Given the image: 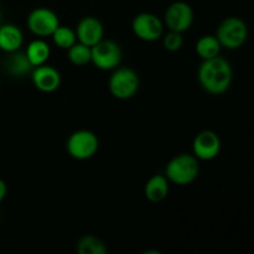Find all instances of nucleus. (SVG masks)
<instances>
[{
  "label": "nucleus",
  "instance_id": "nucleus-15",
  "mask_svg": "<svg viewBox=\"0 0 254 254\" xmlns=\"http://www.w3.org/2000/svg\"><path fill=\"white\" fill-rule=\"evenodd\" d=\"M5 68L9 74L14 77H24L31 73L34 66L30 64L25 52H20V50L15 52H10L9 57L5 61Z\"/></svg>",
  "mask_w": 254,
  "mask_h": 254
},
{
  "label": "nucleus",
  "instance_id": "nucleus-13",
  "mask_svg": "<svg viewBox=\"0 0 254 254\" xmlns=\"http://www.w3.org/2000/svg\"><path fill=\"white\" fill-rule=\"evenodd\" d=\"M24 42L21 30L14 24L0 25V50L6 54L20 50Z\"/></svg>",
  "mask_w": 254,
  "mask_h": 254
},
{
  "label": "nucleus",
  "instance_id": "nucleus-1",
  "mask_svg": "<svg viewBox=\"0 0 254 254\" xmlns=\"http://www.w3.org/2000/svg\"><path fill=\"white\" fill-rule=\"evenodd\" d=\"M197 77L201 87L207 93L220 96L226 93L232 84V67L227 60L218 55L212 59L202 60Z\"/></svg>",
  "mask_w": 254,
  "mask_h": 254
},
{
  "label": "nucleus",
  "instance_id": "nucleus-16",
  "mask_svg": "<svg viewBox=\"0 0 254 254\" xmlns=\"http://www.w3.org/2000/svg\"><path fill=\"white\" fill-rule=\"evenodd\" d=\"M25 55H26L27 60H29L32 66H41V64H45L49 61L50 55H51V49H50L49 44L44 39L37 37V39L32 40L27 45Z\"/></svg>",
  "mask_w": 254,
  "mask_h": 254
},
{
  "label": "nucleus",
  "instance_id": "nucleus-5",
  "mask_svg": "<svg viewBox=\"0 0 254 254\" xmlns=\"http://www.w3.org/2000/svg\"><path fill=\"white\" fill-rule=\"evenodd\" d=\"M98 148V136L93 131L86 129L73 131L66 141L67 153L76 160H88L93 158Z\"/></svg>",
  "mask_w": 254,
  "mask_h": 254
},
{
  "label": "nucleus",
  "instance_id": "nucleus-11",
  "mask_svg": "<svg viewBox=\"0 0 254 254\" xmlns=\"http://www.w3.org/2000/svg\"><path fill=\"white\" fill-rule=\"evenodd\" d=\"M32 84L44 93H52L61 86V74L55 67L47 64L34 67L31 71Z\"/></svg>",
  "mask_w": 254,
  "mask_h": 254
},
{
  "label": "nucleus",
  "instance_id": "nucleus-19",
  "mask_svg": "<svg viewBox=\"0 0 254 254\" xmlns=\"http://www.w3.org/2000/svg\"><path fill=\"white\" fill-rule=\"evenodd\" d=\"M52 41L56 45L59 49L62 50H68L72 45H74L77 42V36L76 31L73 29H71L69 26H64V25L60 24L59 27L54 31V34L51 35Z\"/></svg>",
  "mask_w": 254,
  "mask_h": 254
},
{
  "label": "nucleus",
  "instance_id": "nucleus-7",
  "mask_svg": "<svg viewBox=\"0 0 254 254\" xmlns=\"http://www.w3.org/2000/svg\"><path fill=\"white\" fill-rule=\"evenodd\" d=\"M27 29L36 37H49L59 27L60 19L54 10L49 7H36L29 14L26 20Z\"/></svg>",
  "mask_w": 254,
  "mask_h": 254
},
{
  "label": "nucleus",
  "instance_id": "nucleus-9",
  "mask_svg": "<svg viewBox=\"0 0 254 254\" xmlns=\"http://www.w3.org/2000/svg\"><path fill=\"white\" fill-rule=\"evenodd\" d=\"M193 10L188 2L175 1L165 11V25L169 30L184 34L193 24Z\"/></svg>",
  "mask_w": 254,
  "mask_h": 254
},
{
  "label": "nucleus",
  "instance_id": "nucleus-2",
  "mask_svg": "<svg viewBox=\"0 0 254 254\" xmlns=\"http://www.w3.org/2000/svg\"><path fill=\"white\" fill-rule=\"evenodd\" d=\"M200 173L198 159L193 154H179L174 156L165 168V176L169 183L178 186L190 185L197 179Z\"/></svg>",
  "mask_w": 254,
  "mask_h": 254
},
{
  "label": "nucleus",
  "instance_id": "nucleus-12",
  "mask_svg": "<svg viewBox=\"0 0 254 254\" xmlns=\"http://www.w3.org/2000/svg\"><path fill=\"white\" fill-rule=\"evenodd\" d=\"M74 31H76L77 41L89 47L98 44L104 36L103 24L94 16H84L83 19L79 20Z\"/></svg>",
  "mask_w": 254,
  "mask_h": 254
},
{
  "label": "nucleus",
  "instance_id": "nucleus-3",
  "mask_svg": "<svg viewBox=\"0 0 254 254\" xmlns=\"http://www.w3.org/2000/svg\"><path fill=\"white\" fill-rule=\"evenodd\" d=\"M216 37L221 47L227 50L241 49L248 39V26L240 17L230 16L218 25Z\"/></svg>",
  "mask_w": 254,
  "mask_h": 254
},
{
  "label": "nucleus",
  "instance_id": "nucleus-18",
  "mask_svg": "<svg viewBox=\"0 0 254 254\" xmlns=\"http://www.w3.org/2000/svg\"><path fill=\"white\" fill-rule=\"evenodd\" d=\"M77 252L79 254H107V246L101 238L93 235H86L77 243Z\"/></svg>",
  "mask_w": 254,
  "mask_h": 254
},
{
  "label": "nucleus",
  "instance_id": "nucleus-10",
  "mask_svg": "<svg viewBox=\"0 0 254 254\" xmlns=\"http://www.w3.org/2000/svg\"><path fill=\"white\" fill-rule=\"evenodd\" d=\"M221 151V139L213 130H202L193 138L192 154L198 160L210 161Z\"/></svg>",
  "mask_w": 254,
  "mask_h": 254
},
{
  "label": "nucleus",
  "instance_id": "nucleus-20",
  "mask_svg": "<svg viewBox=\"0 0 254 254\" xmlns=\"http://www.w3.org/2000/svg\"><path fill=\"white\" fill-rule=\"evenodd\" d=\"M68 61L74 66H86L91 64V47L77 41L67 50Z\"/></svg>",
  "mask_w": 254,
  "mask_h": 254
},
{
  "label": "nucleus",
  "instance_id": "nucleus-14",
  "mask_svg": "<svg viewBox=\"0 0 254 254\" xmlns=\"http://www.w3.org/2000/svg\"><path fill=\"white\" fill-rule=\"evenodd\" d=\"M169 184L170 183L165 175H161V174L153 175L144 188L145 197L153 203L161 202L169 195Z\"/></svg>",
  "mask_w": 254,
  "mask_h": 254
},
{
  "label": "nucleus",
  "instance_id": "nucleus-23",
  "mask_svg": "<svg viewBox=\"0 0 254 254\" xmlns=\"http://www.w3.org/2000/svg\"><path fill=\"white\" fill-rule=\"evenodd\" d=\"M0 20H1V12H0Z\"/></svg>",
  "mask_w": 254,
  "mask_h": 254
},
{
  "label": "nucleus",
  "instance_id": "nucleus-8",
  "mask_svg": "<svg viewBox=\"0 0 254 254\" xmlns=\"http://www.w3.org/2000/svg\"><path fill=\"white\" fill-rule=\"evenodd\" d=\"M131 30L138 39L153 42L164 35V22L158 15L151 12H140L131 22Z\"/></svg>",
  "mask_w": 254,
  "mask_h": 254
},
{
  "label": "nucleus",
  "instance_id": "nucleus-22",
  "mask_svg": "<svg viewBox=\"0 0 254 254\" xmlns=\"http://www.w3.org/2000/svg\"><path fill=\"white\" fill-rule=\"evenodd\" d=\"M6 192H7L6 184H5V181L2 180V179H0V202H1V201L5 198Z\"/></svg>",
  "mask_w": 254,
  "mask_h": 254
},
{
  "label": "nucleus",
  "instance_id": "nucleus-4",
  "mask_svg": "<svg viewBox=\"0 0 254 254\" xmlns=\"http://www.w3.org/2000/svg\"><path fill=\"white\" fill-rule=\"evenodd\" d=\"M139 76L129 67H117L109 77V92L112 96L121 101L133 98L139 89Z\"/></svg>",
  "mask_w": 254,
  "mask_h": 254
},
{
  "label": "nucleus",
  "instance_id": "nucleus-6",
  "mask_svg": "<svg viewBox=\"0 0 254 254\" xmlns=\"http://www.w3.org/2000/svg\"><path fill=\"white\" fill-rule=\"evenodd\" d=\"M122 49L112 40H101L91 47V62L102 71H112L122 62Z\"/></svg>",
  "mask_w": 254,
  "mask_h": 254
},
{
  "label": "nucleus",
  "instance_id": "nucleus-17",
  "mask_svg": "<svg viewBox=\"0 0 254 254\" xmlns=\"http://www.w3.org/2000/svg\"><path fill=\"white\" fill-rule=\"evenodd\" d=\"M196 54L198 57L202 60H208L216 57L220 55L221 52V44L218 42L217 37L213 35H205V36L200 37L196 42Z\"/></svg>",
  "mask_w": 254,
  "mask_h": 254
},
{
  "label": "nucleus",
  "instance_id": "nucleus-21",
  "mask_svg": "<svg viewBox=\"0 0 254 254\" xmlns=\"http://www.w3.org/2000/svg\"><path fill=\"white\" fill-rule=\"evenodd\" d=\"M161 39H163L164 47H165V50H168L169 52H176L184 46V36L181 32L169 30V32L163 35Z\"/></svg>",
  "mask_w": 254,
  "mask_h": 254
}]
</instances>
